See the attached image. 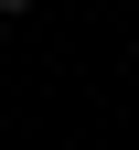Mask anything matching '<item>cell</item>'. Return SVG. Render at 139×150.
Masks as SVG:
<instances>
[{
  "label": "cell",
  "instance_id": "obj_1",
  "mask_svg": "<svg viewBox=\"0 0 139 150\" xmlns=\"http://www.w3.org/2000/svg\"><path fill=\"white\" fill-rule=\"evenodd\" d=\"M22 11H43V0H0V22H22Z\"/></svg>",
  "mask_w": 139,
  "mask_h": 150
}]
</instances>
